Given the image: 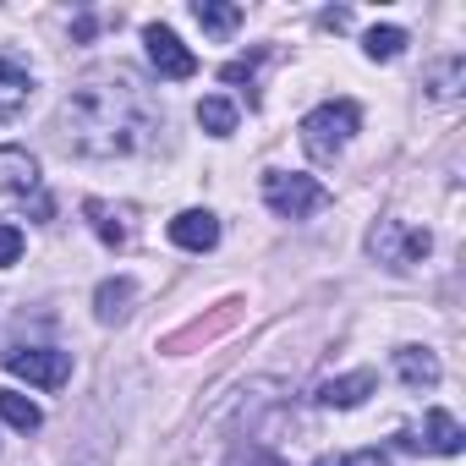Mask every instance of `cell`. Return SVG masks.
<instances>
[{
    "label": "cell",
    "mask_w": 466,
    "mask_h": 466,
    "mask_svg": "<svg viewBox=\"0 0 466 466\" xmlns=\"http://www.w3.org/2000/svg\"><path fill=\"white\" fill-rule=\"evenodd\" d=\"M83 214H88L94 237H99L105 248H121V242H127V208H116V203H105V198H88Z\"/></svg>",
    "instance_id": "12"
},
{
    "label": "cell",
    "mask_w": 466,
    "mask_h": 466,
    "mask_svg": "<svg viewBox=\"0 0 466 466\" xmlns=\"http://www.w3.org/2000/svg\"><path fill=\"white\" fill-rule=\"evenodd\" d=\"M23 258V230L17 225H0V269H12Z\"/></svg>",
    "instance_id": "21"
},
{
    "label": "cell",
    "mask_w": 466,
    "mask_h": 466,
    "mask_svg": "<svg viewBox=\"0 0 466 466\" xmlns=\"http://www.w3.org/2000/svg\"><path fill=\"white\" fill-rule=\"evenodd\" d=\"M461 439H466V433H461V422H455L450 411H439V406H433V411L422 417V439H417V444H428L433 455H455V450H461Z\"/></svg>",
    "instance_id": "13"
},
{
    "label": "cell",
    "mask_w": 466,
    "mask_h": 466,
    "mask_svg": "<svg viewBox=\"0 0 466 466\" xmlns=\"http://www.w3.org/2000/svg\"><path fill=\"white\" fill-rule=\"evenodd\" d=\"M264 203L280 219H313L319 208H329V192H324V181H313L302 170H269L264 176Z\"/></svg>",
    "instance_id": "3"
},
{
    "label": "cell",
    "mask_w": 466,
    "mask_h": 466,
    "mask_svg": "<svg viewBox=\"0 0 466 466\" xmlns=\"http://www.w3.org/2000/svg\"><path fill=\"white\" fill-rule=\"evenodd\" d=\"M357 127H362V110H357L351 99H329V105H319L313 116H302V148L329 165V159L351 143Z\"/></svg>",
    "instance_id": "2"
},
{
    "label": "cell",
    "mask_w": 466,
    "mask_h": 466,
    "mask_svg": "<svg viewBox=\"0 0 466 466\" xmlns=\"http://www.w3.org/2000/svg\"><path fill=\"white\" fill-rule=\"evenodd\" d=\"M192 17L214 34V39H225L230 28H237L242 23V6H219V0H198V6H192Z\"/></svg>",
    "instance_id": "15"
},
{
    "label": "cell",
    "mask_w": 466,
    "mask_h": 466,
    "mask_svg": "<svg viewBox=\"0 0 466 466\" xmlns=\"http://www.w3.org/2000/svg\"><path fill=\"white\" fill-rule=\"evenodd\" d=\"M461 72H466L461 56H450V61H439V66L428 72V88H433L439 99H455V94H461Z\"/></svg>",
    "instance_id": "19"
},
{
    "label": "cell",
    "mask_w": 466,
    "mask_h": 466,
    "mask_svg": "<svg viewBox=\"0 0 466 466\" xmlns=\"http://www.w3.org/2000/svg\"><path fill=\"white\" fill-rule=\"evenodd\" d=\"M28 94H34L28 66H23V61H12V56H0V121H12V116L28 105Z\"/></svg>",
    "instance_id": "9"
},
{
    "label": "cell",
    "mask_w": 466,
    "mask_h": 466,
    "mask_svg": "<svg viewBox=\"0 0 466 466\" xmlns=\"http://www.w3.org/2000/svg\"><path fill=\"white\" fill-rule=\"evenodd\" d=\"M143 45H148V61H154V72H159V77L181 83V77H192V72H198V56H192L170 28L148 23V28H143Z\"/></svg>",
    "instance_id": "6"
},
{
    "label": "cell",
    "mask_w": 466,
    "mask_h": 466,
    "mask_svg": "<svg viewBox=\"0 0 466 466\" xmlns=\"http://www.w3.org/2000/svg\"><path fill=\"white\" fill-rule=\"evenodd\" d=\"M253 66H258V56H248V61H225V66H219V77H225V83H248V77H253Z\"/></svg>",
    "instance_id": "22"
},
{
    "label": "cell",
    "mask_w": 466,
    "mask_h": 466,
    "mask_svg": "<svg viewBox=\"0 0 466 466\" xmlns=\"http://www.w3.org/2000/svg\"><path fill=\"white\" fill-rule=\"evenodd\" d=\"M373 395V373L362 368V373H346V379H324L319 384V406H340V411H351V406H362Z\"/></svg>",
    "instance_id": "11"
},
{
    "label": "cell",
    "mask_w": 466,
    "mask_h": 466,
    "mask_svg": "<svg viewBox=\"0 0 466 466\" xmlns=\"http://www.w3.org/2000/svg\"><path fill=\"white\" fill-rule=\"evenodd\" d=\"M170 242L187 253H208V248H219V219L208 208H187L170 219Z\"/></svg>",
    "instance_id": "7"
},
{
    "label": "cell",
    "mask_w": 466,
    "mask_h": 466,
    "mask_svg": "<svg viewBox=\"0 0 466 466\" xmlns=\"http://www.w3.org/2000/svg\"><path fill=\"white\" fill-rule=\"evenodd\" d=\"M127 302H132V280H105V286L94 291V308H99L105 324H116V319L127 313Z\"/></svg>",
    "instance_id": "17"
},
{
    "label": "cell",
    "mask_w": 466,
    "mask_h": 466,
    "mask_svg": "<svg viewBox=\"0 0 466 466\" xmlns=\"http://www.w3.org/2000/svg\"><path fill=\"white\" fill-rule=\"evenodd\" d=\"M428 248H433L428 230H411V225H400V219H379V225H373V237H368V253H373L379 264H390V269H411V264H422Z\"/></svg>",
    "instance_id": "4"
},
{
    "label": "cell",
    "mask_w": 466,
    "mask_h": 466,
    "mask_svg": "<svg viewBox=\"0 0 466 466\" xmlns=\"http://www.w3.org/2000/svg\"><path fill=\"white\" fill-rule=\"evenodd\" d=\"M362 50H368V61H395V56L406 50V34H400V28H373V34L362 39Z\"/></svg>",
    "instance_id": "18"
},
{
    "label": "cell",
    "mask_w": 466,
    "mask_h": 466,
    "mask_svg": "<svg viewBox=\"0 0 466 466\" xmlns=\"http://www.w3.org/2000/svg\"><path fill=\"white\" fill-rule=\"evenodd\" d=\"M395 373H400L406 390H433L439 384V357L422 351V346H400L395 351Z\"/></svg>",
    "instance_id": "10"
},
{
    "label": "cell",
    "mask_w": 466,
    "mask_h": 466,
    "mask_svg": "<svg viewBox=\"0 0 466 466\" xmlns=\"http://www.w3.org/2000/svg\"><path fill=\"white\" fill-rule=\"evenodd\" d=\"M319 466H390L384 450H351V455H324Z\"/></svg>",
    "instance_id": "20"
},
{
    "label": "cell",
    "mask_w": 466,
    "mask_h": 466,
    "mask_svg": "<svg viewBox=\"0 0 466 466\" xmlns=\"http://www.w3.org/2000/svg\"><path fill=\"white\" fill-rule=\"evenodd\" d=\"M6 373L12 379H28L39 390H61L72 379V357L56 351V346H23V351H6Z\"/></svg>",
    "instance_id": "5"
},
{
    "label": "cell",
    "mask_w": 466,
    "mask_h": 466,
    "mask_svg": "<svg viewBox=\"0 0 466 466\" xmlns=\"http://www.w3.org/2000/svg\"><path fill=\"white\" fill-rule=\"evenodd\" d=\"M198 127L214 132V137H230V132H237V105H230V99H203L198 105Z\"/></svg>",
    "instance_id": "16"
},
{
    "label": "cell",
    "mask_w": 466,
    "mask_h": 466,
    "mask_svg": "<svg viewBox=\"0 0 466 466\" xmlns=\"http://www.w3.org/2000/svg\"><path fill=\"white\" fill-rule=\"evenodd\" d=\"M0 192L6 198H28V192H39V159L28 154V148H0Z\"/></svg>",
    "instance_id": "8"
},
{
    "label": "cell",
    "mask_w": 466,
    "mask_h": 466,
    "mask_svg": "<svg viewBox=\"0 0 466 466\" xmlns=\"http://www.w3.org/2000/svg\"><path fill=\"white\" fill-rule=\"evenodd\" d=\"M324 28H335V34L351 28V12H324Z\"/></svg>",
    "instance_id": "23"
},
{
    "label": "cell",
    "mask_w": 466,
    "mask_h": 466,
    "mask_svg": "<svg viewBox=\"0 0 466 466\" xmlns=\"http://www.w3.org/2000/svg\"><path fill=\"white\" fill-rule=\"evenodd\" d=\"M0 417H6L17 433H34V428L45 422V411H39L28 395H17V390H0Z\"/></svg>",
    "instance_id": "14"
},
{
    "label": "cell",
    "mask_w": 466,
    "mask_h": 466,
    "mask_svg": "<svg viewBox=\"0 0 466 466\" xmlns=\"http://www.w3.org/2000/svg\"><path fill=\"white\" fill-rule=\"evenodd\" d=\"M159 127H165V116L132 72L83 77L61 105V137L72 154H88V159L143 154L159 137Z\"/></svg>",
    "instance_id": "1"
}]
</instances>
